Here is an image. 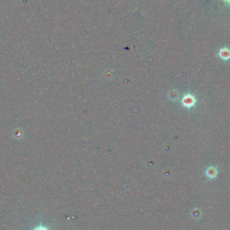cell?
Here are the masks:
<instances>
[{
	"label": "cell",
	"instance_id": "4",
	"mask_svg": "<svg viewBox=\"0 0 230 230\" xmlns=\"http://www.w3.org/2000/svg\"><path fill=\"white\" fill-rule=\"evenodd\" d=\"M201 215V213L199 210H197V209L194 210V212H193V217L194 218L198 219V218L200 217Z\"/></svg>",
	"mask_w": 230,
	"mask_h": 230
},
{
	"label": "cell",
	"instance_id": "2",
	"mask_svg": "<svg viewBox=\"0 0 230 230\" xmlns=\"http://www.w3.org/2000/svg\"><path fill=\"white\" fill-rule=\"evenodd\" d=\"M205 174L208 178L213 179L215 178H216V176H217L218 171L217 169V168L214 167V166H211V167H209L207 170H206Z\"/></svg>",
	"mask_w": 230,
	"mask_h": 230
},
{
	"label": "cell",
	"instance_id": "6",
	"mask_svg": "<svg viewBox=\"0 0 230 230\" xmlns=\"http://www.w3.org/2000/svg\"><path fill=\"white\" fill-rule=\"evenodd\" d=\"M224 1L226 2L227 3H229V4H230V0H224Z\"/></svg>",
	"mask_w": 230,
	"mask_h": 230
},
{
	"label": "cell",
	"instance_id": "3",
	"mask_svg": "<svg viewBox=\"0 0 230 230\" xmlns=\"http://www.w3.org/2000/svg\"><path fill=\"white\" fill-rule=\"evenodd\" d=\"M219 55L223 60H229L230 59V49H227V48H222L220 49Z\"/></svg>",
	"mask_w": 230,
	"mask_h": 230
},
{
	"label": "cell",
	"instance_id": "5",
	"mask_svg": "<svg viewBox=\"0 0 230 230\" xmlns=\"http://www.w3.org/2000/svg\"><path fill=\"white\" fill-rule=\"evenodd\" d=\"M36 230H48V229L44 227H38V228Z\"/></svg>",
	"mask_w": 230,
	"mask_h": 230
},
{
	"label": "cell",
	"instance_id": "1",
	"mask_svg": "<svg viewBox=\"0 0 230 230\" xmlns=\"http://www.w3.org/2000/svg\"><path fill=\"white\" fill-rule=\"evenodd\" d=\"M196 102V98L191 94H187V95L185 96L182 98V100L184 106L187 107V108H191V107L194 106Z\"/></svg>",
	"mask_w": 230,
	"mask_h": 230
}]
</instances>
